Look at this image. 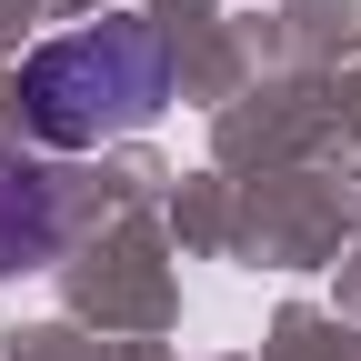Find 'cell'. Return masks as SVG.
Returning <instances> with one entry per match:
<instances>
[{
	"mask_svg": "<svg viewBox=\"0 0 361 361\" xmlns=\"http://www.w3.org/2000/svg\"><path fill=\"white\" fill-rule=\"evenodd\" d=\"M161 101H171V40H161V20H101V30L40 40V51L20 61V121L51 151L121 141V130H141Z\"/></svg>",
	"mask_w": 361,
	"mask_h": 361,
	"instance_id": "1",
	"label": "cell"
},
{
	"mask_svg": "<svg viewBox=\"0 0 361 361\" xmlns=\"http://www.w3.org/2000/svg\"><path fill=\"white\" fill-rule=\"evenodd\" d=\"M61 191H51V171H30V161H0V271H30V261H51L61 251Z\"/></svg>",
	"mask_w": 361,
	"mask_h": 361,
	"instance_id": "2",
	"label": "cell"
}]
</instances>
